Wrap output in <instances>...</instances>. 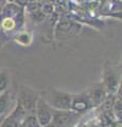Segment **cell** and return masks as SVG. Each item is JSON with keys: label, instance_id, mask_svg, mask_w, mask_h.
<instances>
[{"label": "cell", "instance_id": "1", "mask_svg": "<svg viewBox=\"0 0 122 127\" xmlns=\"http://www.w3.org/2000/svg\"><path fill=\"white\" fill-rule=\"evenodd\" d=\"M72 94L67 92L56 90L54 88H50L48 92V98L45 100L53 109L57 110H70L71 106Z\"/></svg>", "mask_w": 122, "mask_h": 127}, {"label": "cell", "instance_id": "2", "mask_svg": "<svg viewBox=\"0 0 122 127\" xmlns=\"http://www.w3.org/2000/svg\"><path fill=\"white\" fill-rule=\"evenodd\" d=\"M80 116L72 110H57L53 109L52 121L51 123L55 127H74L79 120Z\"/></svg>", "mask_w": 122, "mask_h": 127}, {"label": "cell", "instance_id": "3", "mask_svg": "<svg viewBox=\"0 0 122 127\" xmlns=\"http://www.w3.org/2000/svg\"><path fill=\"white\" fill-rule=\"evenodd\" d=\"M38 95L35 91L27 86H22L19 90L17 101L22 105L27 114H35V106L38 100Z\"/></svg>", "mask_w": 122, "mask_h": 127}, {"label": "cell", "instance_id": "4", "mask_svg": "<svg viewBox=\"0 0 122 127\" xmlns=\"http://www.w3.org/2000/svg\"><path fill=\"white\" fill-rule=\"evenodd\" d=\"M52 114H53L52 107L45 101V98L38 97L36 102V106H35V117H36L41 127L51 123Z\"/></svg>", "mask_w": 122, "mask_h": 127}, {"label": "cell", "instance_id": "5", "mask_svg": "<svg viewBox=\"0 0 122 127\" xmlns=\"http://www.w3.org/2000/svg\"><path fill=\"white\" fill-rule=\"evenodd\" d=\"M26 116L27 113L22 105L18 101H16V104L13 107V109L4 117V120L0 127H18Z\"/></svg>", "mask_w": 122, "mask_h": 127}, {"label": "cell", "instance_id": "6", "mask_svg": "<svg viewBox=\"0 0 122 127\" xmlns=\"http://www.w3.org/2000/svg\"><path fill=\"white\" fill-rule=\"evenodd\" d=\"M91 107L92 106H91V103H90V98L88 96L87 92L72 94L70 110H72L79 114H83L89 108H91Z\"/></svg>", "mask_w": 122, "mask_h": 127}, {"label": "cell", "instance_id": "7", "mask_svg": "<svg viewBox=\"0 0 122 127\" xmlns=\"http://www.w3.org/2000/svg\"><path fill=\"white\" fill-rule=\"evenodd\" d=\"M87 93H88V96L90 98V103H91L92 107L100 106L102 103L105 101L106 90H105L103 83H102V84H97L92 89H90Z\"/></svg>", "mask_w": 122, "mask_h": 127}, {"label": "cell", "instance_id": "8", "mask_svg": "<svg viewBox=\"0 0 122 127\" xmlns=\"http://www.w3.org/2000/svg\"><path fill=\"white\" fill-rule=\"evenodd\" d=\"M103 85L105 87V90L109 93L115 92L118 89V87H119V76L113 69L105 70Z\"/></svg>", "mask_w": 122, "mask_h": 127}, {"label": "cell", "instance_id": "9", "mask_svg": "<svg viewBox=\"0 0 122 127\" xmlns=\"http://www.w3.org/2000/svg\"><path fill=\"white\" fill-rule=\"evenodd\" d=\"M12 106V93L7 89L4 92L0 93V114L6 116L13 109Z\"/></svg>", "mask_w": 122, "mask_h": 127}, {"label": "cell", "instance_id": "10", "mask_svg": "<svg viewBox=\"0 0 122 127\" xmlns=\"http://www.w3.org/2000/svg\"><path fill=\"white\" fill-rule=\"evenodd\" d=\"M10 86V74L7 71H0V93L9 89Z\"/></svg>", "mask_w": 122, "mask_h": 127}, {"label": "cell", "instance_id": "11", "mask_svg": "<svg viewBox=\"0 0 122 127\" xmlns=\"http://www.w3.org/2000/svg\"><path fill=\"white\" fill-rule=\"evenodd\" d=\"M114 109H115V114L118 119H121V97L118 98L116 101L115 105H114Z\"/></svg>", "mask_w": 122, "mask_h": 127}, {"label": "cell", "instance_id": "12", "mask_svg": "<svg viewBox=\"0 0 122 127\" xmlns=\"http://www.w3.org/2000/svg\"><path fill=\"white\" fill-rule=\"evenodd\" d=\"M4 117H5V116H2V114H0V126H1L3 120H4Z\"/></svg>", "mask_w": 122, "mask_h": 127}, {"label": "cell", "instance_id": "13", "mask_svg": "<svg viewBox=\"0 0 122 127\" xmlns=\"http://www.w3.org/2000/svg\"><path fill=\"white\" fill-rule=\"evenodd\" d=\"M42 127H55L54 126L52 123H49V124H47V125H45V126H42Z\"/></svg>", "mask_w": 122, "mask_h": 127}, {"label": "cell", "instance_id": "14", "mask_svg": "<svg viewBox=\"0 0 122 127\" xmlns=\"http://www.w3.org/2000/svg\"><path fill=\"white\" fill-rule=\"evenodd\" d=\"M2 9H3V6H2L1 3H0V13H1V12H2Z\"/></svg>", "mask_w": 122, "mask_h": 127}, {"label": "cell", "instance_id": "15", "mask_svg": "<svg viewBox=\"0 0 122 127\" xmlns=\"http://www.w3.org/2000/svg\"><path fill=\"white\" fill-rule=\"evenodd\" d=\"M1 1H2V0H0V3H1Z\"/></svg>", "mask_w": 122, "mask_h": 127}, {"label": "cell", "instance_id": "16", "mask_svg": "<svg viewBox=\"0 0 122 127\" xmlns=\"http://www.w3.org/2000/svg\"><path fill=\"white\" fill-rule=\"evenodd\" d=\"M71 127H72V126H71Z\"/></svg>", "mask_w": 122, "mask_h": 127}]
</instances>
